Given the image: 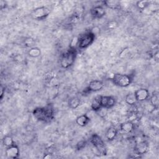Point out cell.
<instances>
[{
	"label": "cell",
	"instance_id": "cell-1",
	"mask_svg": "<svg viewBox=\"0 0 159 159\" xmlns=\"http://www.w3.org/2000/svg\"><path fill=\"white\" fill-rule=\"evenodd\" d=\"M54 114L53 107L51 105H47L45 107H37L32 111V114L36 119L44 122H49L52 120L54 118Z\"/></svg>",
	"mask_w": 159,
	"mask_h": 159
},
{
	"label": "cell",
	"instance_id": "cell-2",
	"mask_svg": "<svg viewBox=\"0 0 159 159\" xmlns=\"http://www.w3.org/2000/svg\"><path fill=\"white\" fill-rule=\"evenodd\" d=\"M77 50L75 47L70 46L68 49L63 52L60 58V64L61 68L67 69L71 66L76 58L77 57Z\"/></svg>",
	"mask_w": 159,
	"mask_h": 159
},
{
	"label": "cell",
	"instance_id": "cell-3",
	"mask_svg": "<svg viewBox=\"0 0 159 159\" xmlns=\"http://www.w3.org/2000/svg\"><path fill=\"white\" fill-rule=\"evenodd\" d=\"M96 38V35L91 30L86 31L80 35L77 39L76 45L80 49H85L89 47L94 42Z\"/></svg>",
	"mask_w": 159,
	"mask_h": 159
},
{
	"label": "cell",
	"instance_id": "cell-4",
	"mask_svg": "<svg viewBox=\"0 0 159 159\" xmlns=\"http://www.w3.org/2000/svg\"><path fill=\"white\" fill-rule=\"evenodd\" d=\"M133 77L131 75L115 73L111 78L112 83L119 87L125 88L129 86L132 82Z\"/></svg>",
	"mask_w": 159,
	"mask_h": 159
},
{
	"label": "cell",
	"instance_id": "cell-5",
	"mask_svg": "<svg viewBox=\"0 0 159 159\" xmlns=\"http://www.w3.org/2000/svg\"><path fill=\"white\" fill-rule=\"evenodd\" d=\"M52 9L49 6H42L34 9L31 13L32 17L38 20L45 19L50 14Z\"/></svg>",
	"mask_w": 159,
	"mask_h": 159
},
{
	"label": "cell",
	"instance_id": "cell-6",
	"mask_svg": "<svg viewBox=\"0 0 159 159\" xmlns=\"http://www.w3.org/2000/svg\"><path fill=\"white\" fill-rule=\"evenodd\" d=\"M89 142L99 152V153L106 155V148L105 143L98 134H93L89 137Z\"/></svg>",
	"mask_w": 159,
	"mask_h": 159
},
{
	"label": "cell",
	"instance_id": "cell-7",
	"mask_svg": "<svg viewBox=\"0 0 159 159\" xmlns=\"http://www.w3.org/2000/svg\"><path fill=\"white\" fill-rule=\"evenodd\" d=\"M98 98L102 107L109 109L113 107L116 104V99L114 96L100 95Z\"/></svg>",
	"mask_w": 159,
	"mask_h": 159
},
{
	"label": "cell",
	"instance_id": "cell-8",
	"mask_svg": "<svg viewBox=\"0 0 159 159\" xmlns=\"http://www.w3.org/2000/svg\"><path fill=\"white\" fill-rule=\"evenodd\" d=\"M104 86V84L103 81L99 80H94L89 82L84 92L89 93L91 92H98L103 89Z\"/></svg>",
	"mask_w": 159,
	"mask_h": 159
},
{
	"label": "cell",
	"instance_id": "cell-9",
	"mask_svg": "<svg viewBox=\"0 0 159 159\" xmlns=\"http://www.w3.org/2000/svg\"><path fill=\"white\" fill-rule=\"evenodd\" d=\"M134 94L135 95L137 102H142L150 98V92L149 91L144 88H139L135 91Z\"/></svg>",
	"mask_w": 159,
	"mask_h": 159
},
{
	"label": "cell",
	"instance_id": "cell-10",
	"mask_svg": "<svg viewBox=\"0 0 159 159\" xmlns=\"http://www.w3.org/2000/svg\"><path fill=\"white\" fill-rule=\"evenodd\" d=\"M89 12L93 19H101L106 15V11L101 6H96L92 7Z\"/></svg>",
	"mask_w": 159,
	"mask_h": 159
},
{
	"label": "cell",
	"instance_id": "cell-11",
	"mask_svg": "<svg viewBox=\"0 0 159 159\" xmlns=\"http://www.w3.org/2000/svg\"><path fill=\"white\" fill-rule=\"evenodd\" d=\"M20 151L18 146L16 144L11 146L6 147V149L5 150V154L6 157L10 158H13L16 159L19 156Z\"/></svg>",
	"mask_w": 159,
	"mask_h": 159
},
{
	"label": "cell",
	"instance_id": "cell-12",
	"mask_svg": "<svg viewBox=\"0 0 159 159\" xmlns=\"http://www.w3.org/2000/svg\"><path fill=\"white\" fill-rule=\"evenodd\" d=\"M148 148L149 146L148 143L146 141L142 140L135 144L134 147V150L135 152V153L139 155H142L147 152Z\"/></svg>",
	"mask_w": 159,
	"mask_h": 159
},
{
	"label": "cell",
	"instance_id": "cell-13",
	"mask_svg": "<svg viewBox=\"0 0 159 159\" xmlns=\"http://www.w3.org/2000/svg\"><path fill=\"white\" fill-rule=\"evenodd\" d=\"M119 130L125 134H129L134 130V124L131 121H126L120 124Z\"/></svg>",
	"mask_w": 159,
	"mask_h": 159
},
{
	"label": "cell",
	"instance_id": "cell-14",
	"mask_svg": "<svg viewBox=\"0 0 159 159\" xmlns=\"http://www.w3.org/2000/svg\"><path fill=\"white\" fill-rule=\"evenodd\" d=\"M102 3L106 7L111 9H119L121 7L120 2L117 0L103 1Z\"/></svg>",
	"mask_w": 159,
	"mask_h": 159
},
{
	"label": "cell",
	"instance_id": "cell-15",
	"mask_svg": "<svg viewBox=\"0 0 159 159\" xmlns=\"http://www.w3.org/2000/svg\"><path fill=\"white\" fill-rule=\"evenodd\" d=\"M90 120L91 119L86 114H84L76 117V123L80 127H85L89 124Z\"/></svg>",
	"mask_w": 159,
	"mask_h": 159
},
{
	"label": "cell",
	"instance_id": "cell-16",
	"mask_svg": "<svg viewBox=\"0 0 159 159\" xmlns=\"http://www.w3.org/2000/svg\"><path fill=\"white\" fill-rule=\"evenodd\" d=\"M118 129L115 127H110L106 132V137L108 141H113L117 137Z\"/></svg>",
	"mask_w": 159,
	"mask_h": 159
},
{
	"label": "cell",
	"instance_id": "cell-17",
	"mask_svg": "<svg viewBox=\"0 0 159 159\" xmlns=\"http://www.w3.org/2000/svg\"><path fill=\"white\" fill-rule=\"evenodd\" d=\"M81 101L80 98L77 96H73L70 98L68 101V106L71 109H77L81 104Z\"/></svg>",
	"mask_w": 159,
	"mask_h": 159
},
{
	"label": "cell",
	"instance_id": "cell-18",
	"mask_svg": "<svg viewBox=\"0 0 159 159\" xmlns=\"http://www.w3.org/2000/svg\"><path fill=\"white\" fill-rule=\"evenodd\" d=\"M125 102L129 104V106H134L137 102V100L136 99L135 95L134 93H128L125 97Z\"/></svg>",
	"mask_w": 159,
	"mask_h": 159
},
{
	"label": "cell",
	"instance_id": "cell-19",
	"mask_svg": "<svg viewBox=\"0 0 159 159\" xmlns=\"http://www.w3.org/2000/svg\"><path fill=\"white\" fill-rule=\"evenodd\" d=\"M27 54L31 58H38L41 55V50L37 47H33L29 48Z\"/></svg>",
	"mask_w": 159,
	"mask_h": 159
},
{
	"label": "cell",
	"instance_id": "cell-20",
	"mask_svg": "<svg viewBox=\"0 0 159 159\" xmlns=\"http://www.w3.org/2000/svg\"><path fill=\"white\" fill-rule=\"evenodd\" d=\"M2 143L4 146L6 147H11L15 144V142L12 139V137L10 135H6L2 139Z\"/></svg>",
	"mask_w": 159,
	"mask_h": 159
},
{
	"label": "cell",
	"instance_id": "cell-21",
	"mask_svg": "<svg viewBox=\"0 0 159 159\" xmlns=\"http://www.w3.org/2000/svg\"><path fill=\"white\" fill-rule=\"evenodd\" d=\"M150 5V1L147 0L139 1L136 3L137 7L140 10H145Z\"/></svg>",
	"mask_w": 159,
	"mask_h": 159
},
{
	"label": "cell",
	"instance_id": "cell-22",
	"mask_svg": "<svg viewBox=\"0 0 159 159\" xmlns=\"http://www.w3.org/2000/svg\"><path fill=\"white\" fill-rule=\"evenodd\" d=\"M102 108V107L101 106V104L99 103V99L98 96L96 97L95 98L93 99V100L91 102V109L94 111V112H98V111H99Z\"/></svg>",
	"mask_w": 159,
	"mask_h": 159
},
{
	"label": "cell",
	"instance_id": "cell-23",
	"mask_svg": "<svg viewBox=\"0 0 159 159\" xmlns=\"http://www.w3.org/2000/svg\"><path fill=\"white\" fill-rule=\"evenodd\" d=\"M150 102L151 105L154 108H157L158 106V93H153L151 96H150Z\"/></svg>",
	"mask_w": 159,
	"mask_h": 159
},
{
	"label": "cell",
	"instance_id": "cell-24",
	"mask_svg": "<svg viewBox=\"0 0 159 159\" xmlns=\"http://www.w3.org/2000/svg\"><path fill=\"white\" fill-rule=\"evenodd\" d=\"M87 145V142L86 140H80L76 144V149L78 151L83 150Z\"/></svg>",
	"mask_w": 159,
	"mask_h": 159
},
{
	"label": "cell",
	"instance_id": "cell-25",
	"mask_svg": "<svg viewBox=\"0 0 159 159\" xmlns=\"http://www.w3.org/2000/svg\"><path fill=\"white\" fill-rule=\"evenodd\" d=\"M24 43H25V45L27 47H28L31 48V47H35V46H34V43H35L34 40L33 39H32V38H30V37H29V38L26 39L25 40V41H24Z\"/></svg>",
	"mask_w": 159,
	"mask_h": 159
},
{
	"label": "cell",
	"instance_id": "cell-26",
	"mask_svg": "<svg viewBox=\"0 0 159 159\" xmlns=\"http://www.w3.org/2000/svg\"><path fill=\"white\" fill-rule=\"evenodd\" d=\"M107 109H106V108H104V107H102L99 111H98L97 112H98V114L99 116H100L101 117H102L104 118L107 114Z\"/></svg>",
	"mask_w": 159,
	"mask_h": 159
},
{
	"label": "cell",
	"instance_id": "cell-27",
	"mask_svg": "<svg viewBox=\"0 0 159 159\" xmlns=\"http://www.w3.org/2000/svg\"><path fill=\"white\" fill-rule=\"evenodd\" d=\"M107 25L108 29H114V28H116V27H117V23L116 21L112 20V21L109 22L108 24H107Z\"/></svg>",
	"mask_w": 159,
	"mask_h": 159
},
{
	"label": "cell",
	"instance_id": "cell-28",
	"mask_svg": "<svg viewBox=\"0 0 159 159\" xmlns=\"http://www.w3.org/2000/svg\"><path fill=\"white\" fill-rule=\"evenodd\" d=\"M6 92V87L2 84L1 85V94H0V99L1 100L2 99Z\"/></svg>",
	"mask_w": 159,
	"mask_h": 159
},
{
	"label": "cell",
	"instance_id": "cell-29",
	"mask_svg": "<svg viewBox=\"0 0 159 159\" xmlns=\"http://www.w3.org/2000/svg\"><path fill=\"white\" fill-rule=\"evenodd\" d=\"M52 158V154H49V153L45 154V155H44V156L43 157V158H45V159H50V158Z\"/></svg>",
	"mask_w": 159,
	"mask_h": 159
}]
</instances>
